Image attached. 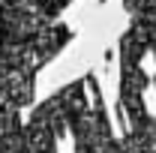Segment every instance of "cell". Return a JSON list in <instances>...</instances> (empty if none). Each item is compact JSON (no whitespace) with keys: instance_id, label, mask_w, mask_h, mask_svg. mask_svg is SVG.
Segmentation results:
<instances>
[{"instance_id":"obj_3","label":"cell","mask_w":156,"mask_h":153,"mask_svg":"<svg viewBox=\"0 0 156 153\" xmlns=\"http://www.w3.org/2000/svg\"><path fill=\"white\" fill-rule=\"evenodd\" d=\"M0 153H57V135L6 111L0 114Z\"/></svg>"},{"instance_id":"obj_1","label":"cell","mask_w":156,"mask_h":153,"mask_svg":"<svg viewBox=\"0 0 156 153\" xmlns=\"http://www.w3.org/2000/svg\"><path fill=\"white\" fill-rule=\"evenodd\" d=\"M69 39L72 30L54 21L33 42H0V114H21V108L33 102L39 69L51 57H57Z\"/></svg>"},{"instance_id":"obj_2","label":"cell","mask_w":156,"mask_h":153,"mask_svg":"<svg viewBox=\"0 0 156 153\" xmlns=\"http://www.w3.org/2000/svg\"><path fill=\"white\" fill-rule=\"evenodd\" d=\"M69 0H0V42H33Z\"/></svg>"}]
</instances>
